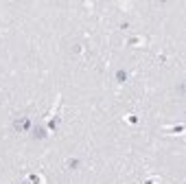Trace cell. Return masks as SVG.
<instances>
[{
    "label": "cell",
    "instance_id": "1",
    "mask_svg": "<svg viewBox=\"0 0 186 184\" xmlns=\"http://www.w3.org/2000/svg\"><path fill=\"white\" fill-rule=\"evenodd\" d=\"M13 129H15V132H31V129H33V123H31L29 116H18V119L13 121Z\"/></svg>",
    "mask_w": 186,
    "mask_h": 184
},
{
    "label": "cell",
    "instance_id": "2",
    "mask_svg": "<svg viewBox=\"0 0 186 184\" xmlns=\"http://www.w3.org/2000/svg\"><path fill=\"white\" fill-rule=\"evenodd\" d=\"M46 136H48L46 134V127H33V138H39L42 140V138H46Z\"/></svg>",
    "mask_w": 186,
    "mask_h": 184
},
{
    "label": "cell",
    "instance_id": "3",
    "mask_svg": "<svg viewBox=\"0 0 186 184\" xmlns=\"http://www.w3.org/2000/svg\"><path fill=\"white\" fill-rule=\"evenodd\" d=\"M116 81H118V83H125V81H127V73H125V70H116Z\"/></svg>",
    "mask_w": 186,
    "mask_h": 184
},
{
    "label": "cell",
    "instance_id": "4",
    "mask_svg": "<svg viewBox=\"0 0 186 184\" xmlns=\"http://www.w3.org/2000/svg\"><path fill=\"white\" fill-rule=\"evenodd\" d=\"M75 167H79V160H77V158L68 160V169H75Z\"/></svg>",
    "mask_w": 186,
    "mask_h": 184
},
{
    "label": "cell",
    "instance_id": "5",
    "mask_svg": "<svg viewBox=\"0 0 186 184\" xmlns=\"http://www.w3.org/2000/svg\"><path fill=\"white\" fill-rule=\"evenodd\" d=\"M20 184H31V182H27V180H24V182H20Z\"/></svg>",
    "mask_w": 186,
    "mask_h": 184
}]
</instances>
